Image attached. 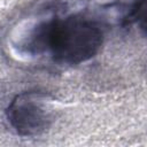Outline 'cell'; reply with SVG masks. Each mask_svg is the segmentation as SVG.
<instances>
[{
  "label": "cell",
  "instance_id": "cell-1",
  "mask_svg": "<svg viewBox=\"0 0 147 147\" xmlns=\"http://www.w3.org/2000/svg\"><path fill=\"white\" fill-rule=\"evenodd\" d=\"M98 24L79 16L56 17L39 25L32 38L37 52H46L60 64H80L92 59L102 45Z\"/></svg>",
  "mask_w": 147,
  "mask_h": 147
},
{
  "label": "cell",
  "instance_id": "cell-2",
  "mask_svg": "<svg viewBox=\"0 0 147 147\" xmlns=\"http://www.w3.org/2000/svg\"><path fill=\"white\" fill-rule=\"evenodd\" d=\"M7 119L17 134L23 137L38 136L45 132L53 121L51 102L42 93H22L8 106Z\"/></svg>",
  "mask_w": 147,
  "mask_h": 147
}]
</instances>
